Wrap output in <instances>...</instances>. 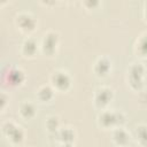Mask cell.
<instances>
[{
	"label": "cell",
	"instance_id": "1",
	"mask_svg": "<svg viewBox=\"0 0 147 147\" xmlns=\"http://www.w3.org/2000/svg\"><path fill=\"white\" fill-rule=\"evenodd\" d=\"M98 125L105 130L121 127L126 123V116L122 110H110L103 109L99 113L96 117Z\"/></svg>",
	"mask_w": 147,
	"mask_h": 147
},
{
	"label": "cell",
	"instance_id": "2",
	"mask_svg": "<svg viewBox=\"0 0 147 147\" xmlns=\"http://www.w3.org/2000/svg\"><path fill=\"white\" fill-rule=\"evenodd\" d=\"M146 68L141 62H132L127 68V84L134 92H141L145 86Z\"/></svg>",
	"mask_w": 147,
	"mask_h": 147
},
{
	"label": "cell",
	"instance_id": "3",
	"mask_svg": "<svg viewBox=\"0 0 147 147\" xmlns=\"http://www.w3.org/2000/svg\"><path fill=\"white\" fill-rule=\"evenodd\" d=\"M1 132L13 146H20L25 138V132L22 126L11 119H6L1 124Z\"/></svg>",
	"mask_w": 147,
	"mask_h": 147
},
{
	"label": "cell",
	"instance_id": "4",
	"mask_svg": "<svg viewBox=\"0 0 147 147\" xmlns=\"http://www.w3.org/2000/svg\"><path fill=\"white\" fill-rule=\"evenodd\" d=\"M14 23L16 25V28L23 33L26 34L28 37L33 33L37 30L38 26V20L37 17L28 10H21L15 15L14 18Z\"/></svg>",
	"mask_w": 147,
	"mask_h": 147
},
{
	"label": "cell",
	"instance_id": "5",
	"mask_svg": "<svg viewBox=\"0 0 147 147\" xmlns=\"http://www.w3.org/2000/svg\"><path fill=\"white\" fill-rule=\"evenodd\" d=\"M60 46V34L55 30H47L42 33L40 40V52L47 56L53 57L56 55Z\"/></svg>",
	"mask_w": 147,
	"mask_h": 147
},
{
	"label": "cell",
	"instance_id": "6",
	"mask_svg": "<svg viewBox=\"0 0 147 147\" xmlns=\"http://www.w3.org/2000/svg\"><path fill=\"white\" fill-rule=\"evenodd\" d=\"M49 84L55 90V92L65 93L72 86V78L67 70L55 69L49 76Z\"/></svg>",
	"mask_w": 147,
	"mask_h": 147
},
{
	"label": "cell",
	"instance_id": "7",
	"mask_svg": "<svg viewBox=\"0 0 147 147\" xmlns=\"http://www.w3.org/2000/svg\"><path fill=\"white\" fill-rule=\"evenodd\" d=\"M114 99V91L111 87L109 86H99L95 88L94 93H93V103L98 109H107L108 105L113 101Z\"/></svg>",
	"mask_w": 147,
	"mask_h": 147
},
{
	"label": "cell",
	"instance_id": "8",
	"mask_svg": "<svg viewBox=\"0 0 147 147\" xmlns=\"http://www.w3.org/2000/svg\"><path fill=\"white\" fill-rule=\"evenodd\" d=\"M3 83L9 87H17L24 84L26 80L25 72L17 67H7V69L3 71L2 76Z\"/></svg>",
	"mask_w": 147,
	"mask_h": 147
},
{
	"label": "cell",
	"instance_id": "9",
	"mask_svg": "<svg viewBox=\"0 0 147 147\" xmlns=\"http://www.w3.org/2000/svg\"><path fill=\"white\" fill-rule=\"evenodd\" d=\"M20 51H21V54L23 57L33 59V57H36L38 52H40V42H38V40L36 38L29 36L22 41Z\"/></svg>",
	"mask_w": 147,
	"mask_h": 147
},
{
	"label": "cell",
	"instance_id": "10",
	"mask_svg": "<svg viewBox=\"0 0 147 147\" xmlns=\"http://www.w3.org/2000/svg\"><path fill=\"white\" fill-rule=\"evenodd\" d=\"M111 68H113L111 60L108 56L102 55V56H99L95 60V62L93 64V72L96 77L105 78L110 74Z\"/></svg>",
	"mask_w": 147,
	"mask_h": 147
},
{
	"label": "cell",
	"instance_id": "11",
	"mask_svg": "<svg viewBox=\"0 0 147 147\" xmlns=\"http://www.w3.org/2000/svg\"><path fill=\"white\" fill-rule=\"evenodd\" d=\"M111 140L117 147H126L131 141V136L123 126L115 127L111 131Z\"/></svg>",
	"mask_w": 147,
	"mask_h": 147
},
{
	"label": "cell",
	"instance_id": "12",
	"mask_svg": "<svg viewBox=\"0 0 147 147\" xmlns=\"http://www.w3.org/2000/svg\"><path fill=\"white\" fill-rule=\"evenodd\" d=\"M37 111H38L37 106L32 101H29V100L22 101L18 106V115L24 121L33 119L37 115Z\"/></svg>",
	"mask_w": 147,
	"mask_h": 147
},
{
	"label": "cell",
	"instance_id": "13",
	"mask_svg": "<svg viewBox=\"0 0 147 147\" xmlns=\"http://www.w3.org/2000/svg\"><path fill=\"white\" fill-rule=\"evenodd\" d=\"M55 96V90L51 84H42L36 90V98L40 102H49Z\"/></svg>",
	"mask_w": 147,
	"mask_h": 147
},
{
	"label": "cell",
	"instance_id": "14",
	"mask_svg": "<svg viewBox=\"0 0 147 147\" xmlns=\"http://www.w3.org/2000/svg\"><path fill=\"white\" fill-rule=\"evenodd\" d=\"M133 52L140 59H147V32L141 33L133 46Z\"/></svg>",
	"mask_w": 147,
	"mask_h": 147
},
{
	"label": "cell",
	"instance_id": "15",
	"mask_svg": "<svg viewBox=\"0 0 147 147\" xmlns=\"http://www.w3.org/2000/svg\"><path fill=\"white\" fill-rule=\"evenodd\" d=\"M57 140L60 144L63 142H75L76 140V131L71 126H61V129L56 133Z\"/></svg>",
	"mask_w": 147,
	"mask_h": 147
},
{
	"label": "cell",
	"instance_id": "16",
	"mask_svg": "<svg viewBox=\"0 0 147 147\" xmlns=\"http://www.w3.org/2000/svg\"><path fill=\"white\" fill-rule=\"evenodd\" d=\"M45 129L49 134H56L61 129L60 118L57 115H49L45 119Z\"/></svg>",
	"mask_w": 147,
	"mask_h": 147
},
{
	"label": "cell",
	"instance_id": "17",
	"mask_svg": "<svg viewBox=\"0 0 147 147\" xmlns=\"http://www.w3.org/2000/svg\"><path fill=\"white\" fill-rule=\"evenodd\" d=\"M136 138L140 146L147 147V124H138L136 126Z\"/></svg>",
	"mask_w": 147,
	"mask_h": 147
},
{
	"label": "cell",
	"instance_id": "18",
	"mask_svg": "<svg viewBox=\"0 0 147 147\" xmlns=\"http://www.w3.org/2000/svg\"><path fill=\"white\" fill-rule=\"evenodd\" d=\"M8 103H9V94L6 91H1V94H0V109H1V111L6 110Z\"/></svg>",
	"mask_w": 147,
	"mask_h": 147
},
{
	"label": "cell",
	"instance_id": "19",
	"mask_svg": "<svg viewBox=\"0 0 147 147\" xmlns=\"http://www.w3.org/2000/svg\"><path fill=\"white\" fill-rule=\"evenodd\" d=\"M82 5L87 10H91V9H96L99 6H101V2L98 1V0H84L82 2Z\"/></svg>",
	"mask_w": 147,
	"mask_h": 147
},
{
	"label": "cell",
	"instance_id": "20",
	"mask_svg": "<svg viewBox=\"0 0 147 147\" xmlns=\"http://www.w3.org/2000/svg\"><path fill=\"white\" fill-rule=\"evenodd\" d=\"M142 15H144V18L145 21H147V1L144 3V9H142Z\"/></svg>",
	"mask_w": 147,
	"mask_h": 147
},
{
	"label": "cell",
	"instance_id": "21",
	"mask_svg": "<svg viewBox=\"0 0 147 147\" xmlns=\"http://www.w3.org/2000/svg\"><path fill=\"white\" fill-rule=\"evenodd\" d=\"M40 3L45 5V6H55L56 5V2H54V1H40Z\"/></svg>",
	"mask_w": 147,
	"mask_h": 147
},
{
	"label": "cell",
	"instance_id": "22",
	"mask_svg": "<svg viewBox=\"0 0 147 147\" xmlns=\"http://www.w3.org/2000/svg\"><path fill=\"white\" fill-rule=\"evenodd\" d=\"M60 147H75V144L74 142H63V144H60Z\"/></svg>",
	"mask_w": 147,
	"mask_h": 147
}]
</instances>
